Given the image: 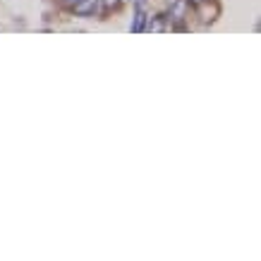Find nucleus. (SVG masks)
<instances>
[]
</instances>
